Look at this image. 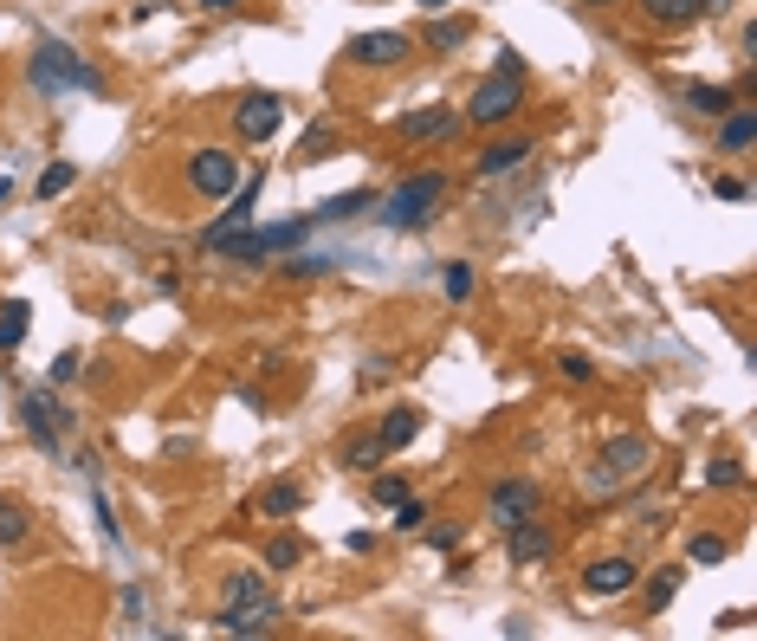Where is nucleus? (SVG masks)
<instances>
[{
	"label": "nucleus",
	"mask_w": 757,
	"mask_h": 641,
	"mask_svg": "<svg viewBox=\"0 0 757 641\" xmlns=\"http://www.w3.org/2000/svg\"><path fill=\"white\" fill-rule=\"evenodd\" d=\"M382 460H389V447L376 440V427H369V434H349L344 447H337V467H344V473H376Z\"/></svg>",
	"instance_id": "19"
},
{
	"label": "nucleus",
	"mask_w": 757,
	"mask_h": 641,
	"mask_svg": "<svg viewBox=\"0 0 757 641\" xmlns=\"http://www.w3.org/2000/svg\"><path fill=\"white\" fill-rule=\"evenodd\" d=\"M305 512V487L298 480H273L266 493H260V518H273V525H291Z\"/></svg>",
	"instance_id": "21"
},
{
	"label": "nucleus",
	"mask_w": 757,
	"mask_h": 641,
	"mask_svg": "<svg viewBox=\"0 0 757 641\" xmlns=\"http://www.w3.org/2000/svg\"><path fill=\"white\" fill-rule=\"evenodd\" d=\"M369 499H376V505L389 512L395 499H409V480H402V473H382V467H376V473H369Z\"/></svg>",
	"instance_id": "35"
},
{
	"label": "nucleus",
	"mask_w": 757,
	"mask_h": 641,
	"mask_svg": "<svg viewBox=\"0 0 757 641\" xmlns=\"http://www.w3.org/2000/svg\"><path fill=\"white\" fill-rule=\"evenodd\" d=\"M253 596H273L260 570H227L220 576V603H253Z\"/></svg>",
	"instance_id": "27"
},
{
	"label": "nucleus",
	"mask_w": 757,
	"mask_h": 641,
	"mask_svg": "<svg viewBox=\"0 0 757 641\" xmlns=\"http://www.w3.org/2000/svg\"><path fill=\"white\" fill-rule=\"evenodd\" d=\"M195 7H207V13H233L240 0H195Z\"/></svg>",
	"instance_id": "45"
},
{
	"label": "nucleus",
	"mask_w": 757,
	"mask_h": 641,
	"mask_svg": "<svg viewBox=\"0 0 757 641\" xmlns=\"http://www.w3.org/2000/svg\"><path fill=\"white\" fill-rule=\"evenodd\" d=\"M460 130H467V124H460V111H447V104H427V111L395 117V142H454Z\"/></svg>",
	"instance_id": "11"
},
{
	"label": "nucleus",
	"mask_w": 757,
	"mask_h": 641,
	"mask_svg": "<svg viewBox=\"0 0 757 641\" xmlns=\"http://www.w3.org/2000/svg\"><path fill=\"white\" fill-rule=\"evenodd\" d=\"M91 512H98V525H104V538H111V545H124V525L111 518V505H104V499H91Z\"/></svg>",
	"instance_id": "41"
},
{
	"label": "nucleus",
	"mask_w": 757,
	"mask_h": 641,
	"mask_svg": "<svg viewBox=\"0 0 757 641\" xmlns=\"http://www.w3.org/2000/svg\"><path fill=\"white\" fill-rule=\"evenodd\" d=\"M182 175H188V195H195V202H227V195L240 188V156L220 149V142H202Z\"/></svg>",
	"instance_id": "4"
},
{
	"label": "nucleus",
	"mask_w": 757,
	"mask_h": 641,
	"mask_svg": "<svg viewBox=\"0 0 757 641\" xmlns=\"http://www.w3.org/2000/svg\"><path fill=\"white\" fill-rule=\"evenodd\" d=\"M71 376H78V351H66L59 363H53V382H71Z\"/></svg>",
	"instance_id": "44"
},
{
	"label": "nucleus",
	"mask_w": 757,
	"mask_h": 641,
	"mask_svg": "<svg viewBox=\"0 0 757 641\" xmlns=\"http://www.w3.org/2000/svg\"><path fill=\"white\" fill-rule=\"evenodd\" d=\"M20 422H26L33 440H39V454H59V434H66L78 415H71L53 389H26V396H20Z\"/></svg>",
	"instance_id": "8"
},
{
	"label": "nucleus",
	"mask_w": 757,
	"mask_h": 641,
	"mask_svg": "<svg viewBox=\"0 0 757 641\" xmlns=\"http://www.w3.org/2000/svg\"><path fill=\"white\" fill-rule=\"evenodd\" d=\"M647 460H654V440H647V434H616V440L596 454L589 487H596V493H616L621 480H641V473H647Z\"/></svg>",
	"instance_id": "5"
},
{
	"label": "nucleus",
	"mask_w": 757,
	"mask_h": 641,
	"mask_svg": "<svg viewBox=\"0 0 757 641\" xmlns=\"http://www.w3.org/2000/svg\"><path fill=\"white\" fill-rule=\"evenodd\" d=\"M414 7H421V13H447L454 0H414Z\"/></svg>",
	"instance_id": "46"
},
{
	"label": "nucleus",
	"mask_w": 757,
	"mask_h": 641,
	"mask_svg": "<svg viewBox=\"0 0 757 641\" xmlns=\"http://www.w3.org/2000/svg\"><path fill=\"white\" fill-rule=\"evenodd\" d=\"M78 188V169L71 162H53L46 175H39V188H33V202H59V195H71Z\"/></svg>",
	"instance_id": "32"
},
{
	"label": "nucleus",
	"mask_w": 757,
	"mask_h": 641,
	"mask_svg": "<svg viewBox=\"0 0 757 641\" xmlns=\"http://www.w3.org/2000/svg\"><path fill=\"white\" fill-rule=\"evenodd\" d=\"M680 104H687L692 117H712V124H719V117H725L732 104H745V98H738V84H712V78H692V84H680Z\"/></svg>",
	"instance_id": "17"
},
{
	"label": "nucleus",
	"mask_w": 757,
	"mask_h": 641,
	"mask_svg": "<svg viewBox=\"0 0 757 641\" xmlns=\"http://www.w3.org/2000/svg\"><path fill=\"white\" fill-rule=\"evenodd\" d=\"M473 285H480V273H473L467 260H454V266H440V291H447L454 305H467V298H473Z\"/></svg>",
	"instance_id": "33"
},
{
	"label": "nucleus",
	"mask_w": 757,
	"mask_h": 641,
	"mask_svg": "<svg viewBox=\"0 0 757 641\" xmlns=\"http://www.w3.org/2000/svg\"><path fill=\"white\" fill-rule=\"evenodd\" d=\"M641 13H647L654 26H667V33H680V26H692V20L706 13V0H641Z\"/></svg>",
	"instance_id": "23"
},
{
	"label": "nucleus",
	"mask_w": 757,
	"mask_h": 641,
	"mask_svg": "<svg viewBox=\"0 0 757 641\" xmlns=\"http://www.w3.org/2000/svg\"><path fill=\"white\" fill-rule=\"evenodd\" d=\"M680 583H687V570H680V564L654 570V576H647V616H661V609H667V603L680 596Z\"/></svg>",
	"instance_id": "28"
},
{
	"label": "nucleus",
	"mask_w": 757,
	"mask_h": 641,
	"mask_svg": "<svg viewBox=\"0 0 757 641\" xmlns=\"http://www.w3.org/2000/svg\"><path fill=\"white\" fill-rule=\"evenodd\" d=\"M26 71H33V91L39 98H104V71L91 66L78 46H66L59 33H39L33 53H26Z\"/></svg>",
	"instance_id": "1"
},
{
	"label": "nucleus",
	"mask_w": 757,
	"mask_h": 641,
	"mask_svg": "<svg viewBox=\"0 0 757 641\" xmlns=\"http://www.w3.org/2000/svg\"><path fill=\"white\" fill-rule=\"evenodd\" d=\"M233 402H240L246 415H266V389H246V382H240V389H233Z\"/></svg>",
	"instance_id": "40"
},
{
	"label": "nucleus",
	"mask_w": 757,
	"mask_h": 641,
	"mask_svg": "<svg viewBox=\"0 0 757 641\" xmlns=\"http://www.w3.org/2000/svg\"><path fill=\"white\" fill-rule=\"evenodd\" d=\"M33 538V518L13 505V499H0V551H13V545H26Z\"/></svg>",
	"instance_id": "30"
},
{
	"label": "nucleus",
	"mask_w": 757,
	"mask_h": 641,
	"mask_svg": "<svg viewBox=\"0 0 757 641\" xmlns=\"http://www.w3.org/2000/svg\"><path fill=\"white\" fill-rule=\"evenodd\" d=\"M260 188H266V175H246V188H233V195H227V208L202 227V247H207V240H220V233H233V227H246V220H253V202H260Z\"/></svg>",
	"instance_id": "16"
},
{
	"label": "nucleus",
	"mask_w": 757,
	"mask_h": 641,
	"mask_svg": "<svg viewBox=\"0 0 757 641\" xmlns=\"http://www.w3.org/2000/svg\"><path fill=\"white\" fill-rule=\"evenodd\" d=\"M687 558L692 564H725V558H732V538H725V531H699L687 545Z\"/></svg>",
	"instance_id": "34"
},
{
	"label": "nucleus",
	"mask_w": 757,
	"mask_h": 641,
	"mask_svg": "<svg viewBox=\"0 0 757 641\" xmlns=\"http://www.w3.org/2000/svg\"><path fill=\"white\" fill-rule=\"evenodd\" d=\"M557 369H563L570 382H596V363H589L583 351H563V356H557Z\"/></svg>",
	"instance_id": "38"
},
{
	"label": "nucleus",
	"mask_w": 757,
	"mask_h": 641,
	"mask_svg": "<svg viewBox=\"0 0 757 641\" xmlns=\"http://www.w3.org/2000/svg\"><path fill=\"white\" fill-rule=\"evenodd\" d=\"M712 149H719V156H738V162L752 156V149H757V111H752V104H732V111L719 117V137H712Z\"/></svg>",
	"instance_id": "15"
},
{
	"label": "nucleus",
	"mask_w": 757,
	"mask_h": 641,
	"mask_svg": "<svg viewBox=\"0 0 757 641\" xmlns=\"http://www.w3.org/2000/svg\"><path fill=\"white\" fill-rule=\"evenodd\" d=\"M305 564V538L298 531H278L273 545H266V570H298Z\"/></svg>",
	"instance_id": "31"
},
{
	"label": "nucleus",
	"mask_w": 757,
	"mask_h": 641,
	"mask_svg": "<svg viewBox=\"0 0 757 641\" xmlns=\"http://www.w3.org/2000/svg\"><path fill=\"white\" fill-rule=\"evenodd\" d=\"M712 195L738 208V202H752V182H745V175H712Z\"/></svg>",
	"instance_id": "37"
},
{
	"label": "nucleus",
	"mask_w": 757,
	"mask_h": 641,
	"mask_svg": "<svg viewBox=\"0 0 757 641\" xmlns=\"http://www.w3.org/2000/svg\"><path fill=\"white\" fill-rule=\"evenodd\" d=\"M544 512V487L538 480H525V473H512V480H492L485 487V518L505 531V525H518V518H538Z\"/></svg>",
	"instance_id": "7"
},
{
	"label": "nucleus",
	"mask_w": 757,
	"mask_h": 641,
	"mask_svg": "<svg viewBox=\"0 0 757 641\" xmlns=\"http://www.w3.org/2000/svg\"><path fill=\"white\" fill-rule=\"evenodd\" d=\"M447 195H454V175H447V169H414L389 195H376V220H382L389 233H414V227H427V220L440 214Z\"/></svg>",
	"instance_id": "2"
},
{
	"label": "nucleus",
	"mask_w": 757,
	"mask_h": 641,
	"mask_svg": "<svg viewBox=\"0 0 757 641\" xmlns=\"http://www.w3.org/2000/svg\"><path fill=\"white\" fill-rule=\"evenodd\" d=\"M421 422H427V415H421L414 402H395V409H389V415L376 422V440H382L389 454H409L414 440H421Z\"/></svg>",
	"instance_id": "18"
},
{
	"label": "nucleus",
	"mask_w": 757,
	"mask_h": 641,
	"mask_svg": "<svg viewBox=\"0 0 757 641\" xmlns=\"http://www.w3.org/2000/svg\"><path fill=\"white\" fill-rule=\"evenodd\" d=\"M409 59H414V33H402V26H376V33L349 39V66L356 71H402Z\"/></svg>",
	"instance_id": "6"
},
{
	"label": "nucleus",
	"mask_w": 757,
	"mask_h": 641,
	"mask_svg": "<svg viewBox=\"0 0 757 641\" xmlns=\"http://www.w3.org/2000/svg\"><path fill=\"white\" fill-rule=\"evenodd\" d=\"M363 214H376V188H349V195H331V202L311 214V220H363Z\"/></svg>",
	"instance_id": "26"
},
{
	"label": "nucleus",
	"mask_w": 757,
	"mask_h": 641,
	"mask_svg": "<svg viewBox=\"0 0 757 641\" xmlns=\"http://www.w3.org/2000/svg\"><path fill=\"white\" fill-rule=\"evenodd\" d=\"M278 124H285V104H278L273 91H246L233 104V137L240 142H273Z\"/></svg>",
	"instance_id": "9"
},
{
	"label": "nucleus",
	"mask_w": 757,
	"mask_h": 641,
	"mask_svg": "<svg viewBox=\"0 0 757 641\" xmlns=\"http://www.w3.org/2000/svg\"><path fill=\"white\" fill-rule=\"evenodd\" d=\"M583 7H616V0H583Z\"/></svg>",
	"instance_id": "48"
},
{
	"label": "nucleus",
	"mask_w": 757,
	"mask_h": 641,
	"mask_svg": "<svg viewBox=\"0 0 757 641\" xmlns=\"http://www.w3.org/2000/svg\"><path fill=\"white\" fill-rule=\"evenodd\" d=\"M142 616H149V603H142L137 590H124V622H130V629H137Z\"/></svg>",
	"instance_id": "43"
},
{
	"label": "nucleus",
	"mask_w": 757,
	"mask_h": 641,
	"mask_svg": "<svg viewBox=\"0 0 757 641\" xmlns=\"http://www.w3.org/2000/svg\"><path fill=\"white\" fill-rule=\"evenodd\" d=\"M344 551H349V558H376V531H349Z\"/></svg>",
	"instance_id": "42"
},
{
	"label": "nucleus",
	"mask_w": 757,
	"mask_h": 641,
	"mask_svg": "<svg viewBox=\"0 0 757 641\" xmlns=\"http://www.w3.org/2000/svg\"><path fill=\"white\" fill-rule=\"evenodd\" d=\"M505 558L512 564H544V558H557V531L544 525V518H518V525H505Z\"/></svg>",
	"instance_id": "14"
},
{
	"label": "nucleus",
	"mask_w": 757,
	"mask_h": 641,
	"mask_svg": "<svg viewBox=\"0 0 757 641\" xmlns=\"http://www.w3.org/2000/svg\"><path fill=\"white\" fill-rule=\"evenodd\" d=\"M421 531H427V545H434V551H460V538H467V531H460V518H454V525H421Z\"/></svg>",
	"instance_id": "39"
},
{
	"label": "nucleus",
	"mask_w": 757,
	"mask_h": 641,
	"mask_svg": "<svg viewBox=\"0 0 757 641\" xmlns=\"http://www.w3.org/2000/svg\"><path fill=\"white\" fill-rule=\"evenodd\" d=\"M525 66L518 59H498V66L480 78V91L467 98V111H460V124H480V130H498V124H512L518 111H525Z\"/></svg>",
	"instance_id": "3"
},
{
	"label": "nucleus",
	"mask_w": 757,
	"mask_h": 641,
	"mask_svg": "<svg viewBox=\"0 0 757 641\" xmlns=\"http://www.w3.org/2000/svg\"><path fill=\"white\" fill-rule=\"evenodd\" d=\"M7 202H13V182H7V175H0V208H7Z\"/></svg>",
	"instance_id": "47"
},
{
	"label": "nucleus",
	"mask_w": 757,
	"mask_h": 641,
	"mask_svg": "<svg viewBox=\"0 0 757 641\" xmlns=\"http://www.w3.org/2000/svg\"><path fill=\"white\" fill-rule=\"evenodd\" d=\"M285 616L273 596H253V603H220V616H214V629L220 636H273V622Z\"/></svg>",
	"instance_id": "12"
},
{
	"label": "nucleus",
	"mask_w": 757,
	"mask_h": 641,
	"mask_svg": "<svg viewBox=\"0 0 757 641\" xmlns=\"http://www.w3.org/2000/svg\"><path fill=\"white\" fill-rule=\"evenodd\" d=\"M337 149H344V130H337V124H311V130L298 137V162L311 169V162H331Z\"/></svg>",
	"instance_id": "24"
},
{
	"label": "nucleus",
	"mask_w": 757,
	"mask_h": 641,
	"mask_svg": "<svg viewBox=\"0 0 757 641\" xmlns=\"http://www.w3.org/2000/svg\"><path fill=\"white\" fill-rule=\"evenodd\" d=\"M389 512H395V531H421V525H427V512H434V505H427V499H395V505H389Z\"/></svg>",
	"instance_id": "36"
},
{
	"label": "nucleus",
	"mask_w": 757,
	"mask_h": 641,
	"mask_svg": "<svg viewBox=\"0 0 757 641\" xmlns=\"http://www.w3.org/2000/svg\"><path fill=\"white\" fill-rule=\"evenodd\" d=\"M745 480H752L745 460H706V487H712V493H738Z\"/></svg>",
	"instance_id": "29"
},
{
	"label": "nucleus",
	"mask_w": 757,
	"mask_h": 641,
	"mask_svg": "<svg viewBox=\"0 0 757 641\" xmlns=\"http://www.w3.org/2000/svg\"><path fill=\"white\" fill-rule=\"evenodd\" d=\"M531 149H538V137H531V130H505V137L480 142L473 175H512V169H525V162H531Z\"/></svg>",
	"instance_id": "10"
},
{
	"label": "nucleus",
	"mask_w": 757,
	"mask_h": 641,
	"mask_svg": "<svg viewBox=\"0 0 757 641\" xmlns=\"http://www.w3.org/2000/svg\"><path fill=\"white\" fill-rule=\"evenodd\" d=\"M26 324H33V305H26V298H7V305H0V356H13L26 344Z\"/></svg>",
	"instance_id": "25"
},
{
	"label": "nucleus",
	"mask_w": 757,
	"mask_h": 641,
	"mask_svg": "<svg viewBox=\"0 0 757 641\" xmlns=\"http://www.w3.org/2000/svg\"><path fill=\"white\" fill-rule=\"evenodd\" d=\"M641 583V564L628 558V551H616V558H596V564H583V596H628Z\"/></svg>",
	"instance_id": "13"
},
{
	"label": "nucleus",
	"mask_w": 757,
	"mask_h": 641,
	"mask_svg": "<svg viewBox=\"0 0 757 641\" xmlns=\"http://www.w3.org/2000/svg\"><path fill=\"white\" fill-rule=\"evenodd\" d=\"M311 227H318L311 214H291V220H278V227H253V233H260V247H266V260H273V253H285V247H305Z\"/></svg>",
	"instance_id": "22"
},
{
	"label": "nucleus",
	"mask_w": 757,
	"mask_h": 641,
	"mask_svg": "<svg viewBox=\"0 0 757 641\" xmlns=\"http://www.w3.org/2000/svg\"><path fill=\"white\" fill-rule=\"evenodd\" d=\"M467 33H473L467 20H447V13H427V26H421V46H427V53H440V59H454V53L467 46Z\"/></svg>",
	"instance_id": "20"
}]
</instances>
